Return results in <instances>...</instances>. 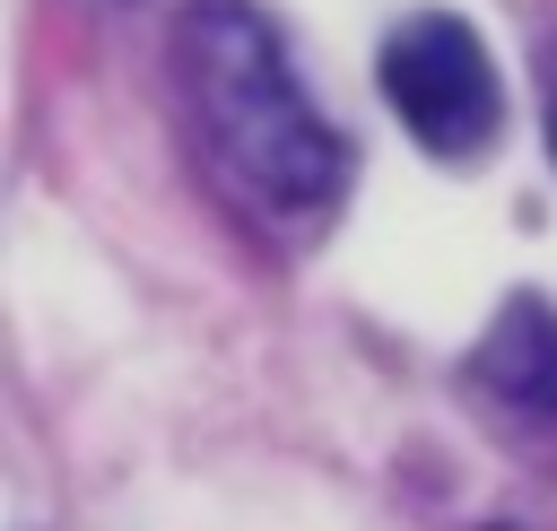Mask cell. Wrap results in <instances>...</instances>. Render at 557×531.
Here are the masks:
<instances>
[{
  "label": "cell",
  "instance_id": "1",
  "mask_svg": "<svg viewBox=\"0 0 557 531\" xmlns=\"http://www.w3.org/2000/svg\"><path fill=\"white\" fill-rule=\"evenodd\" d=\"M174 87H183L200 157L218 165V183L235 200H252L278 226L287 218H322L339 200L348 148L313 113V96L296 87L278 35L244 0L183 9V26H174Z\"/></svg>",
  "mask_w": 557,
  "mask_h": 531
},
{
  "label": "cell",
  "instance_id": "2",
  "mask_svg": "<svg viewBox=\"0 0 557 531\" xmlns=\"http://www.w3.org/2000/svg\"><path fill=\"white\" fill-rule=\"evenodd\" d=\"M374 70H383V96H392L400 131H409L426 157H444V165L479 157V148L496 139V122H505L496 61H487L479 26H461L453 9L400 17V26L383 35V61H374Z\"/></svg>",
  "mask_w": 557,
  "mask_h": 531
},
{
  "label": "cell",
  "instance_id": "3",
  "mask_svg": "<svg viewBox=\"0 0 557 531\" xmlns=\"http://www.w3.org/2000/svg\"><path fill=\"white\" fill-rule=\"evenodd\" d=\"M470 374H479L487 392H505L513 409L557 418V305L513 296V305L487 322V339L470 348Z\"/></svg>",
  "mask_w": 557,
  "mask_h": 531
},
{
  "label": "cell",
  "instance_id": "4",
  "mask_svg": "<svg viewBox=\"0 0 557 531\" xmlns=\"http://www.w3.org/2000/svg\"><path fill=\"white\" fill-rule=\"evenodd\" d=\"M548 148H557V104H548Z\"/></svg>",
  "mask_w": 557,
  "mask_h": 531
}]
</instances>
